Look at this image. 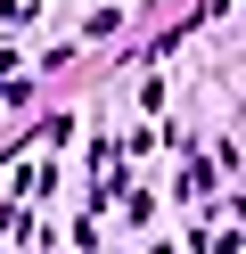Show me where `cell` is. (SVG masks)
<instances>
[{
	"mask_svg": "<svg viewBox=\"0 0 246 254\" xmlns=\"http://www.w3.org/2000/svg\"><path fill=\"white\" fill-rule=\"evenodd\" d=\"M205 189H213V164H205V156H189V172H180V197H197V205H205Z\"/></svg>",
	"mask_w": 246,
	"mask_h": 254,
	"instance_id": "cell-1",
	"label": "cell"
},
{
	"mask_svg": "<svg viewBox=\"0 0 246 254\" xmlns=\"http://www.w3.org/2000/svg\"><path fill=\"white\" fill-rule=\"evenodd\" d=\"M8 99H25V74H0V107Z\"/></svg>",
	"mask_w": 246,
	"mask_h": 254,
	"instance_id": "cell-2",
	"label": "cell"
}]
</instances>
